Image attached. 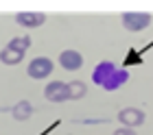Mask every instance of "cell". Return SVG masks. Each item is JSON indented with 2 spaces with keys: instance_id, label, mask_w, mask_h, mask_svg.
<instances>
[{
  "instance_id": "7",
  "label": "cell",
  "mask_w": 153,
  "mask_h": 135,
  "mask_svg": "<svg viewBox=\"0 0 153 135\" xmlns=\"http://www.w3.org/2000/svg\"><path fill=\"white\" fill-rule=\"evenodd\" d=\"M59 63H61L64 70L74 72V70H79L83 66V57H81V52H76V50H64L59 55Z\"/></svg>"
},
{
  "instance_id": "5",
  "label": "cell",
  "mask_w": 153,
  "mask_h": 135,
  "mask_svg": "<svg viewBox=\"0 0 153 135\" xmlns=\"http://www.w3.org/2000/svg\"><path fill=\"white\" fill-rule=\"evenodd\" d=\"M44 96H46V100H51V103H66V100H70V96H68V83L51 81L46 85V89H44Z\"/></svg>"
},
{
  "instance_id": "13",
  "label": "cell",
  "mask_w": 153,
  "mask_h": 135,
  "mask_svg": "<svg viewBox=\"0 0 153 135\" xmlns=\"http://www.w3.org/2000/svg\"><path fill=\"white\" fill-rule=\"evenodd\" d=\"M114 135H136V131L129 129V126H120L118 131H114Z\"/></svg>"
},
{
  "instance_id": "11",
  "label": "cell",
  "mask_w": 153,
  "mask_h": 135,
  "mask_svg": "<svg viewBox=\"0 0 153 135\" xmlns=\"http://www.w3.org/2000/svg\"><path fill=\"white\" fill-rule=\"evenodd\" d=\"M9 48H13V50H20V52H26L31 46V37L29 35H20V37H13L9 44H7Z\"/></svg>"
},
{
  "instance_id": "10",
  "label": "cell",
  "mask_w": 153,
  "mask_h": 135,
  "mask_svg": "<svg viewBox=\"0 0 153 135\" xmlns=\"http://www.w3.org/2000/svg\"><path fill=\"white\" fill-rule=\"evenodd\" d=\"M85 91H88V87H85L83 81H70V83H68V96H70V100H79V98H83Z\"/></svg>"
},
{
  "instance_id": "3",
  "label": "cell",
  "mask_w": 153,
  "mask_h": 135,
  "mask_svg": "<svg viewBox=\"0 0 153 135\" xmlns=\"http://www.w3.org/2000/svg\"><path fill=\"white\" fill-rule=\"evenodd\" d=\"M53 72V61L48 59V57H35L31 63H29V68H26V74L31 76V79H48Z\"/></svg>"
},
{
  "instance_id": "2",
  "label": "cell",
  "mask_w": 153,
  "mask_h": 135,
  "mask_svg": "<svg viewBox=\"0 0 153 135\" xmlns=\"http://www.w3.org/2000/svg\"><path fill=\"white\" fill-rule=\"evenodd\" d=\"M123 24H125L127 31L138 33V31L149 28L151 15H149V13H140V11H127V13H123Z\"/></svg>"
},
{
  "instance_id": "4",
  "label": "cell",
  "mask_w": 153,
  "mask_h": 135,
  "mask_svg": "<svg viewBox=\"0 0 153 135\" xmlns=\"http://www.w3.org/2000/svg\"><path fill=\"white\" fill-rule=\"evenodd\" d=\"M118 120H120L123 126H129V129H136V126H142L147 116H144V111L136 109V107H125L118 111Z\"/></svg>"
},
{
  "instance_id": "6",
  "label": "cell",
  "mask_w": 153,
  "mask_h": 135,
  "mask_svg": "<svg viewBox=\"0 0 153 135\" xmlns=\"http://www.w3.org/2000/svg\"><path fill=\"white\" fill-rule=\"evenodd\" d=\"M16 22L24 28H37L46 22V15L44 13H37V11H22L16 15Z\"/></svg>"
},
{
  "instance_id": "9",
  "label": "cell",
  "mask_w": 153,
  "mask_h": 135,
  "mask_svg": "<svg viewBox=\"0 0 153 135\" xmlns=\"http://www.w3.org/2000/svg\"><path fill=\"white\" fill-rule=\"evenodd\" d=\"M11 111H13V118H16V120H29L33 116V107H31L29 100H20Z\"/></svg>"
},
{
  "instance_id": "1",
  "label": "cell",
  "mask_w": 153,
  "mask_h": 135,
  "mask_svg": "<svg viewBox=\"0 0 153 135\" xmlns=\"http://www.w3.org/2000/svg\"><path fill=\"white\" fill-rule=\"evenodd\" d=\"M92 81L103 87L105 91H114L118 87H123L129 81V74L125 68H118L112 61H101L99 66L92 70Z\"/></svg>"
},
{
  "instance_id": "12",
  "label": "cell",
  "mask_w": 153,
  "mask_h": 135,
  "mask_svg": "<svg viewBox=\"0 0 153 135\" xmlns=\"http://www.w3.org/2000/svg\"><path fill=\"white\" fill-rule=\"evenodd\" d=\"M134 61H136V63H142L140 55H138L136 50H129V55H127V59H125V63H123V66H134Z\"/></svg>"
},
{
  "instance_id": "8",
  "label": "cell",
  "mask_w": 153,
  "mask_h": 135,
  "mask_svg": "<svg viewBox=\"0 0 153 135\" xmlns=\"http://www.w3.org/2000/svg\"><path fill=\"white\" fill-rule=\"evenodd\" d=\"M22 59H24V52L13 50V48H9V46H4L2 50H0V61H2L4 66H16V63H20Z\"/></svg>"
}]
</instances>
